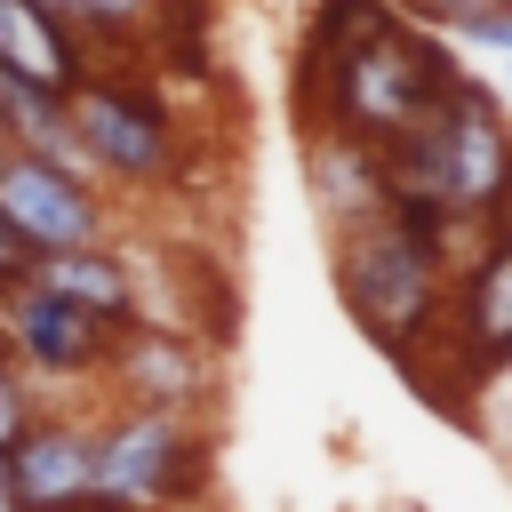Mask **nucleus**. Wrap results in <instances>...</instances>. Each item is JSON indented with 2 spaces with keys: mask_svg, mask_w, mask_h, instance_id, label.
<instances>
[{
  "mask_svg": "<svg viewBox=\"0 0 512 512\" xmlns=\"http://www.w3.org/2000/svg\"><path fill=\"white\" fill-rule=\"evenodd\" d=\"M200 480H208V440L192 432V416L112 400L88 424V488L96 496L144 504V512H176L184 496H200Z\"/></svg>",
  "mask_w": 512,
  "mask_h": 512,
  "instance_id": "5",
  "label": "nucleus"
},
{
  "mask_svg": "<svg viewBox=\"0 0 512 512\" xmlns=\"http://www.w3.org/2000/svg\"><path fill=\"white\" fill-rule=\"evenodd\" d=\"M24 272H32V248H24V240L8 232V216H0V288H8V280H24Z\"/></svg>",
  "mask_w": 512,
  "mask_h": 512,
  "instance_id": "17",
  "label": "nucleus"
},
{
  "mask_svg": "<svg viewBox=\"0 0 512 512\" xmlns=\"http://www.w3.org/2000/svg\"><path fill=\"white\" fill-rule=\"evenodd\" d=\"M0 152H8V120H0Z\"/></svg>",
  "mask_w": 512,
  "mask_h": 512,
  "instance_id": "20",
  "label": "nucleus"
},
{
  "mask_svg": "<svg viewBox=\"0 0 512 512\" xmlns=\"http://www.w3.org/2000/svg\"><path fill=\"white\" fill-rule=\"evenodd\" d=\"M64 120H72V136H80V152L104 184H144L152 192L184 168V128L160 104V88L136 80V72H96L88 64L64 88Z\"/></svg>",
  "mask_w": 512,
  "mask_h": 512,
  "instance_id": "4",
  "label": "nucleus"
},
{
  "mask_svg": "<svg viewBox=\"0 0 512 512\" xmlns=\"http://www.w3.org/2000/svg\"><path fill=\"white\" fill-rule=\"evenodd\" d=\"M504 152H512V120H504V96H496L480 72H456L400 136L376 144L384 192L432 200V208H448V216H464V224L488 216L496 176H504Z\"/></svg>",
  "mask_w": 512,
  "mask_h": 512,
  "instance_id": "2",
  "label": "nucleus"
},
{
  "mask_svg": "<svg viewBox=\"0 0 512 512\" xmlns=\"http://www.w3.org/2000/svg\"><path fill=\"white\" fill-rule=\"evenodd\" d=\"M80 72H88V48L40 0H0V80H24V88L64 96Z\"/></svg>",
  "mask_w": 512,
  "mask_h": 512,
  "instance_id": "13",
  "label": "nucleus"
},
{
  "mask_svg": "<svg viewBox=\"0 0 512 512\" xmlns=\"http://www.w3.org/2000/svg\"><path fill=\"white\" fill-rule=\"evenodd\" d=\"M80 48H88V64L96 56H112V48H128V40H144L176 0H40Z\"/></svg>",
  "mask_w": 512,
  "mask_h": 512,
  "instance_id": "14",
  "label": "nucleus"
},
{
  "mask_svg": "<svg viewBox=\"0 0 512 512\" xmlns=\"http://www.w3.org/2000/svg\"><path fill=\"white\" fill-rule=\"evenodd\" d=\"M304 184H312L328 232L352 224V216H376V208L392 200L376 144H360V136H344V128H304Z\"/></svg>",
  "mask_w": 512,
  "mask_h": 512,
  "instance_id": "12",
  "label": "nucleus"
},
{
  "mask_svg": "<svg viewBox=\"0 0 512 512\" xmlns=\"http://www.w3.org/2000/svg\"><path fill=\"white\" fill-rule=\"evenodd\" d=\"M456 312H440V344L456 352L464 384H496L512 368V240L480 232V248L456 264Z\"/></svg>",
  "mask_w": 512,
  "mask_h": 512,
  "instance_id": "9",
  "label": "nucleus"
},
{
  "mask_svg": "<svg viewBox=\"0 0 512 512\" xmlns=\"http://www.w3.org/2000/svg\"><path fill=\"white\" fill-rule=\"evenodd\" d=\"M32 280H40V288H56L64 304L96 312L104 328H112V320H128V312L144 304V272H136V264H128V248H112V240L48 248V256H32Z\"/></svg>",
  "mask_w": 512,
  "mask_h": 512,
  "instance_id": "11",
  "label": "nucleus"
},
{
  "mask_svg": "<svg viewBox=\"0 0 512 512\" xmlns=\"http://www.w3.org/2000/svg\"><path fill=\"white\" fill-rule=\"evenodd\" d=\"M472 248H480V224L392 192L376 216H352V224L328 232V272H336V296H344L352 328L416 376L424 352L440 344V312H448L456 264Z\"/></svg>",
  "mask_w": 512,
  "mask_h": 512,
  "instance_id": "1",
  "label": "nucleus"
},
{
  "mask_svg": "<svg viewBox=\"0 0 512 512\" xmlns=\"http://www.w3.org/2000/svg\"><path fill=\"white\" fill-rule=\"evenodd\" d=\"M96 384L128 408H176L192 416L216 384V360H208V336H192L184 320H152L144 304L128 320L104 328V360H96Z\"/></svg>",
  "mask_w": 512,
  "mask_h": 512,
  "instance_id": "6",
  "label": "nucleus"
},
{
  "mask_svg": "<svg viewBox=\"0 0 512 512\" xmlns=\"http://www.w3.org/2000/svg\"><path fill=\"white\" fill-rule=\"evenodd\" d=\"M480 232H496V240H512V152H504V176H496V200H488V216H480Z\"/></svg>",
  "mask_w": 512,
  "mask_h": 512,
  "instance_id": "16",
  "label": "nucleus"
},
{
  "mask_svg": "<svg viewBox=\"0 0 512 512\" xmlns=\"http://www.w3.org/2000/svg\"><path fill=\"white\" fill-rule=\"evenodd\" d=\"M496 96H512V64H504V88H496Z\"/></svg>",
  "mask_w": 512,
  "mask_h": 512,
  "instance_id": "19",
  "label": "nucleus"
},
{
  "mask_svg": "<svg viewBox=\"0 0 512 512\" xmlns=\"http://www.w3.org/2000/svg\"><path fill=\"white\" fill-rule=\"evenodd\" d=\"M0 216H8V232H16L32 256L80 248V240H112L104 192L80 184V176H64L56 160H40V152H24V144L0 152Z\"/></svg>",
  "mask_w": 512,
  "mask_h": 512,
  "instance_id": "7",
  "label": "nucleus"
},
{
  "mask_svg": "<svg viewBox=\"0 0 512 512\" xmlns=\"http://www.w3.org/2000/svg\"><path fill=\"white\" fill-rule=\"evenodd\" d=\"M8 472H16L24 512H32V504H72V496H88V424L32 408V416L16 424V440H8Z\"/></svg>",
  "mask_w": 512,
  "mask_h": 512,
  "instance_id": "10",
  "label": "nucleus"
},
{
  "mask_svg": "<svg viewBox=\"0 0 512 512\" xmlns=\"http://www.w3.org/2000/svg\"><path fill=\"white\" fill-rule=\"evenodd\" d=\"M0 352L24 376H56V384H96L104 360V320L64 304L56 288H40L32 272L0 288Z\"/></svg>",
  "mask_w": 512,
  "mask_h": 512,
  "instance_id": "8",
  "label": "nucleus"
},
{
  "mask_svg": "<svg viewBox=\"0 0 512 512\" xmlns=\"http://www.w3.org/2000/svg\"><path fill=\"white\" fill-rule=\"evenodd\" d=\"M456 72H464V56H456L440 32L392 16L384 32H368V40H352V48H336V56H320V64L296 72V80H304V104L320 96V120H304V128H344V136H360V144H384V136H400Z\"/></svg>",
  "mask_w": 512,
  "mask_h": 512,
  "instance_id": "3",
  "label": "nucleus"
},
{
  "mask_svg": "<svg viewBox=\"0 0 512 512\" xmlns=\"http://www.w3.org/2000/svg\"><path fill=\"white\" fill-rule=\"evenodd\" d=\"M0 512H24V496H16V472H8V448H0Z\"/></svg>",
  "mask_w": 512,
  "mask_h": 512,
  "instance_id": "18",
  "label": "nucleus"
},
{
  "mask_svg": "<svg viewBox=\"0 0 512 512\" xmlns=\"http://www.w3.org/2000/svg\"><path fill=\"white\" fill-rule=\"evenodd\" d=\"M24 416H32V376L0 352V448L16 440V424H24Z\"/></svg>",
  "mask_w": 512,
  "mask_h": 512,
  "instance_id": "15",
  "label": "nucleus"
},
{
  "mask_svg": "<svg viewBox=\"0 0 512 512\" xmlns=\"http://www.w3.org/2000/svg\"><path fill=\"white\" fill-rule=\"evenodd\" d=\"M176 8H192V0H176Z\"/></svg>",
  "mask_w": 512,
  "mask_h": 512,
  "instance_id": "21",
  "label": "nucleus"
}]
</instances>
